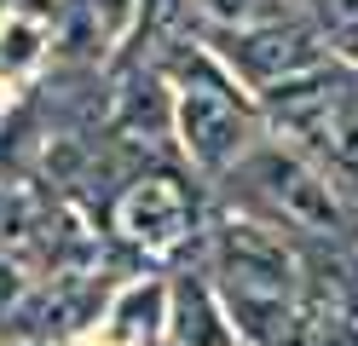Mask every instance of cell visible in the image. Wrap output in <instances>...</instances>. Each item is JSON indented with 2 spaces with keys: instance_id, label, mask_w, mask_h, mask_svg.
Masks as SVG:
<instances>
[{
  "instance_id": "obj_1",
  "label": "cell",
  "mask_w": 358,
  "mask_h": 346,
  "mask_svg": "<svg viewBox=\"0 0 358 346\" xmlns=\"http://www.w3.org/2000/svg\"><path fill=\"white\" fill-rule=\"evenodd\" d=\"M173 115H179V138H185V150L203 173H226L249 150V104L191 46L173 64Z\"/></svg>"
},
{
  "instance_id": "obj_2",
  "label": "cell",
  "mask_w": 358,
  "mask_h": 346,
  "mask_svg": "<svg viewBox=\"0 0 358 346\" xmlns=\"http://www.w3.org/2000/svg\"><path fill=\"white\" fill-rule=\"evenodd\" d=\"M237 179L272 208L278 219H289L295 231H312V237H341L347 231V196L324 168H312L301 150H283V145H255L243 150L237 161Z\"/></svg>"
},
{
  "instance_id": "obj_3",
  "label": "cell",
  "mask_w": 358,
  "mask_h": 346,
  "mask_svg": "<svg viewBox=\"0 0 358 346\" xmlns=\"http://www.w3.org/2000/svg\"><path fill=\"white\" fill-rule=\"evenodd\" d=\"M214 277L226 300H295L301 260L278 231L255 219H226L214 231Z\"/></svg>"
},
{
  "instance_id": "obj_4",
  "label": "cell",
  "mask_w": 358,
  "mask_h": 346,
  "mask_svg": "<svg viewBox=\"0 0 358 346\" xmlns=\"http://www.w3.org/2000/svg\"><path fill=\"white\" fill-rule=\"evenodd\" d=\"M226 64L249 87L266 92L272 81H289L301 69L324 64V35L295 17H260V23H243V29L226 35Z\"/></svg>"
},
{
  "instance_id": "obj_5",
  "label": "cell",
  "mask_w": 358,
  "mask_h": 346,
  "mask_svg": "<svg viewBox=\"0 0 358 346\" xmlns=\"http://www.w3.org/2000/svg\"><path fill=\"white\" fill-rule=\"evenodd\" d=\"M122 231L145 248H173L191 231V196L173 173H145L122 196Z\"/></svg>"
},
{
  "instance_id": "obj_6",
  "label": "cell",
  "mask_w": 358,
  "mask_h": 346,
  "mask_svg": "<svg viewBox=\"0 0 358 346\" xmlns=\"http://www.w3.org/2000/svg\"><path fill=\"white\" fill-rule=\"evenodd\" d=\"M173 306H179V340L185 346H231V329H226V312L208 283L196 277H179L173 283Z\"/></svg>"
},
{
  "instance_id": "obj_7",
  "label": "cell",
  "mask_w": 358,
  "mask_h": 346,
  "mask_svg": "<svg viewBox=\"0 0 358 346\" xmlns=\"http://www.w3.org/2000/svg\"><path fill=\"white\" fill-rule=\"evenodd\" d=\"M156 323H162V289H133L116 306V335L127 346H150L156 340Z\"/></svg>"
},
{
  "instance_id": "obj_8",
  "label": "cell",
  "mask_w": 358,
  "mask_h": 346,
  "mask_svg": "<svg viewBox=\"0 0 358 346\" xmlns=\"http://www.w3.org/2000/svg\"><path fill=\"white\" fill-rule=\"evenodd\" d=\"M318 35L358 69V0H318Z\"/></svg>"
},
{
  "instance_id": "obj_9",
  "label": "cell",
  "mask_w": 358,
  "mask_h": 346,
  "mask_svg": "<svg viewBox=\"0 0 358 346\" xmlns=\"http://www.w3.org/2000/svg\"><path fill=\"white\" fill-rule=\"evenodd\" d=\"M214 23H231V29H243V23H260L266 17V0H203Z\"/></svg>"
},
{
  "instance_id": "obj_10",
  "label": "cell",
  "mask_w": 358,
  "mask_h": 346,
  "mask_svg": "<svg viewBox=\"0 0 358 346\" xmlns=\"http://www.w3.org/2000/svg\"><path fill=\"white\" fill-rule=\"evenodd\" d=\"M139 6V0H93V17H99V35H116L122 23H127V12Z\"/></svg>"
},
{
  "instance_id": "obj_11",
  "label": "cell",
  "mask_w": 358,
  "mask_h": 346,
  "mask_svg": "<svg viewBox=\"0 0 358 346\" xmlns=\"http://www.w3.org/2000/svg\"><path fill=\"white\" fill-rule=\"evenodd\" d=\"M301 346H358V335L347 329V323H312Z\"/></svg>"
},
{
  "instance_id": "obj_12",
  "label": "cell",
  "mask_w": 358,
  "mask_h": 346,
  "mask_svg": "<svg viewBox=\"0 0 358 346\" xmlns=\"http://www.w3.org/2000/svg\"><path fill=\"white\" fill-rule=\"evenodd\" d=\"M17 300H24V277H17L6 260H0V317H6V312L17 306Z\"/></svg>"
},
{
  "instance_id": "obj_13",
  "label": "cell",
  "mask_w": 358,
  "mask_h": 346,
  "mask_svg": "<svg viewBox=\"0 0 358 346\" xmlns=\"http://www.w3.org/2000/svg\"><path fill=\"white\" fill-rule=\"evenodd\" d=\"M6 6H12V0H0V12H6Z\"/></svg>"
}]
</instances>
